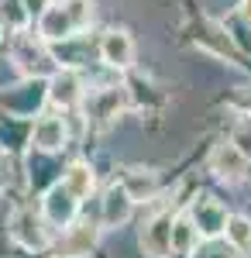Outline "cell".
<instances>
[{"instance_id": "7c38bea8", "label": "cell", "mask_w": 251, "mask_h": 258, "mask_svg": "<svg viewBox=\"0 0 251 258\" xmlns=\"http://www.w3.org/2000/svg\"><path fill=\"white\" fill-rule=\"evenodd\" d=\"M45 97L52 100L55 107H62V110H69V107H76V103H83V86H79V76L76 73H55L52 76V83H48V93Z\"/></svg>"}, {"instance_id": "9a60e30c", "label": "cell", "mask_w": 251, "mask_h": 258, "mask_svg": "<svg viewBox=\"0 0 251 258\" xmlns=\"http://www.w3.org/2000/svg\"><path fill=\"white\" fill-rule=\"evenodd\" d=\"M120 186L131 193V200H152L155 189H158V179L148 169H128V176H124Z\"/></svg>"}, {"instance_id": "7402d4cb", "label": "cell", "mask_w": 251, "mask_h": 258, "mask_svg": "<svg viewBox=\"0 0 251 258\" xmlns=\"http://www.w3.org/2000/svg\"><path fill=\"white\" fill-rule=\"evenodd\" d=\"M24 7H28V14H41L48 4H45V0H24Z\"/></svg>"}, {"instance_id": "52a82bcc", "label": "cell", "mask_w": 251, "mask_h": 258, "mask_svg": "<svg viewBox=\"0 0 251 258\" xmlns=\"http://www.w3.org/2000/svg\"><path fill=\"white\" fill-rule=\"evenodd\" d=\"M31 145L38 152H58L66 145V117L58 114H45L31 124Z\"/></svg>"}, {"instance_id": "2e32d148", "label": "cell", "mask_w": 251, "mask_h": 258, "mask_svg": "<svg viewBox=\"0 0 251 258\" xmlns=\"http://www.w3.org/2000/svg\"><path fill=\"white\" fill-rule=\"evenodd\" d=\"M69 189H73V197H90L93 193V186H97V179H93V169L90 165H83V162H76V165H69V172H66V179H62Z\"/></svg>"}, {"instance_id": "30bf717a", "label": "cell", "mask_w": 251, "mask_h": 258, "mask_svg": "<svg viewBox=\"0 0 251 258\" xmlns=\"http://www.w3.org/2000/svg\"><path fill=\"white\" fill-rule=\"evenodd\" d=\"M100 59L107 62V66H114V69H128L135 62V41H131V35L107 31L100 38Z\"/></svg>"}, {"instance_id": "ac0fdd59", "label": "cell", "mask_w": 251, "mask_h": 258, "mask_svg": "<svg viewBox=\"0 0 251 258\" xmlns=\"http://www.w3.org/2000/svg\"><path fill=\"white\" fill-rule=\"evenodd\" d=\"M28 7L24 0H0V24L4 28H24L28 24Z\"/></svg>"}, {"instance_id": "ffe728a7", "label": "cell", "mask_w": 251, "mask_h": 258, "mask_svg": "<svg viewBox=\"0 0 251 258\" xmlns=\"http://www.w3.org/2000/svg\"><path fill=\"white\" fill-rule=\"evenodd\" d=\"M66 7H69V14H73V21H76V28L83 31L86 24H90V18H93V4L90 0H62Z\"/></svg>"}, {"instance_id": "7a4b0ae2", "label": "cell", "mask_w": 251, "mask_h": 258, "mask_svg": "<svg viewBox=\"0 0 251 258\" xmlns=\"http://www.w3.org/2000/svg\"><path fill=\"white\" fill-rule=\"evenodd\" d=\"M190 220L196 224V231H200V238H220L224 234V227H227V210L210 197H200L193 203V210H190Z\"/></svg>"}, {"instance_id": "5bb4252c", "label": "cell", "mask_w": 251, "mask_h": 258, "mask_svg": "<svg viewBox=\"0 0 251 258\" xmlns=\"http://www.w3.org/2000/svg\"><path fill=\"white\" fill-rule=\"evenodd\" d=\"M200 231H196V224L190 217H175L172 220V255H193L196 248H200Z\"/></svg>"}, {"instance_id": "5b68a950", "label": "cell", "mask_w": 251, "mask_h": 258, "mask_svg": "<svg viewBox=\"0 0 251 258\" xmlns=\"http://www.w3.org/2000/svg\"><path fill=\"white\" fill-rule=\"evenodd\" d=\"M83 103H86V114L93 120H110L128 107V90L124 86H107V90H97V93L83 97Z\"/></svg>"}, {"instance_id": "603a6c76", "label": "cell", "mask_w": 251, "mask_h": 258, "mask_svg": "<svg viewBox=\"0 0 251 258\" xmlns=\"http://www.w3.org/2000/svg\"><path fill=\"white\" fill-rule=\"evenodd\" d=\"M241 18L251 24V0H241Z\"/></svg>"}, {"instance_id": "3957f363", "label": "cell", "mask_w": 251, "mask_h": 258, "mask_svg": "<svg viewBox=\"0 0 251 258\" xmlns=\"http://www.w3.org/2000/svg\"><path fill=\"white\" fill-rule=\"evenodd\" d=\"M79 210V197H73V189L66 182H55L48 193H45V220L55 224V227H69L73 217Z\"/></svg>"}, {"instance_id": "4fadbf2b", "label": "cell", "mask_w": 251, "mask_h": 258, "mask_svg": "<svg viewBox=\"0 0 251 258\" xmlns=\"http://www.w3.org/2000/svg\"><path fill=\"white\" fill-rule=\"evenodd\" d=\"M131 210H135V200H131V193L120 182L103 193V224L107 227H120L124 220L131 217Z\"/></svg>"}, {"instance_id": "8fae6325", "label": "cell", "mask_w": 251, "mask_h": 258, "mask_svg": "<svg viewBox=\"0 0 251 258\" xmlns=\"http://www.w3.org/2000/svg\"><path fill=\"white\" fill-rule=\"evenodd\" d=\"M14 59H18V66L28 73V76H41V73H48L52 66V55L41 48V38H18L14 41Z\"/></svg>"}, {"instance_id": "e0dca14e", "label": "cell", "mask_w": 251, "mask_h": 258, "mask_svg": "<svg viewBox=\"0 0 251 258\" xmlns=\"http://www.w3.org/2000/svg\"><path fill=\"white\" fill-rule=\"evenodd\" d=\"M224 234H227V244H231L234 251H248L251 248V220L248 217H227Z\"/></svg>"}, {"instance_id": "6da1fadb", "label": "cell", "mask_w": 251, "mask_h": 258, "mask_svg": "<svg viewBox=\"0 0 251 258\" xmlns=\"http://www.w3.org/2000/svg\"><path fill=\"white\" fill-rule=\"evenodd\" d=\"M76 21L69 14V7L66 4H58V7H45L38 14V38L41 41H69L76 38Z\"/></svg>"}, {"instance_id": "9c48e42d", "label": "cell", "mask_w": 251, "mask_h": 258, "mask_svg": "<svg viewBox=\"0 0 251 258\" xmlns=\"http://www.w3.org/2000/svg\"><path fill=\"white\" fill-rule=\"evenodd\" d=\"M93 244H97V224H86V220L83 224H69L55 258H83V255H90Z\"/></svg>"}, {"instance_id": "44dd1931", "label": "cell", "mask_w": 251, "mask_h": 258, "mask_svg": "<svg viewBox=\"0 0 251 258\" xmlns=\"http://www.w3.org/2000/svg\"><path fill=\"white\" fill-rule=\"evenodd\" d=\"M231 145L244 155V159L251 162V120H244V124H237L234 127V135H231Z\"/></svg>"}, {"instance_id": "ba28073f", "label": "cell", "mask_w": 251, "mask_h": 258, "mask_svg": "<svg viewBox=\"0 0 251 258\" xmlns=\"http://www.w3.org/2000/svg\"><path fill=\"white\" fill-rule=\"evenodd\" d=\"M172 214H158L155 220L145 224V231H141V248L155 258H165L172 251Z\"/></svg>"}, {"instance_id": "d6986e66", "label": "cell", "mask_w": 251, "mask_h": 258, "mask_svg": "<svg viewBox=\"0 0 251 258\" xmlns=\"http://www.w3.org/2000/svg\"><path fill=\"white\" fill-rule=\"evenodd\" d=\"M193 255L196 258H237V251H234L231 244H220L217 238H207V244H200Z\"/></svg>"}, {"instance_id": "8992f818", "label": "cell", "mask_w": 251, "mask_h": 258, "mask_svg": "<svg viewBox=\"0 0 251 258\" xmlns=\"http://www.w3.org/2000/svg\"><path fill=\"white\" fill-rule=\"evenodd\" d=\"M11 238L28 251H38L45 248V224L41 217H35V210H18L11 217Z\"/></svg>"}, {"instance_id": "277c9868", "label": "cell", "mask_w": 251, "mask_h": 258, "mask_svg": "<svg viewBox=\"0 0 251 258\" xmlns=\"http://www.w3.org/2000/svg\"><path fill=\"white\" fill-rule=\"evenodd\" d=\"M210 172L217 179H224V182H241L244 172H248V159L234 148L231 141H224V145H217L210 152Z\"/></svg>"}]
</instances>
